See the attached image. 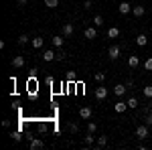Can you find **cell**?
<instances>
[{"label": "cell", "instance_id": "obj_3", "mask_svg": "<svg viewBox=\"0 0 152 150\" xmlns=\"http://www.w3.org/2000/svg\"><path fill=\"white\" fill-rule=\"evenodd\" d=\"M61 35L65 37V39H69V37H73V35H75V26H73L71 23H65L63 26H61Z\"/></svg>", "mask_w": 152, "mask_h": 150}, {"label": "cell", "instance_id": "obj_21", "mask_svg": "<svg viewBox=\"0 0 152 150\" xmlns=\"http://www.w3.org/2000/svg\"><path fill=\"white\" fill-rule=\"evenodd\" d=\"M126 102H128V108L130 110H138V97H128V100H126Z\"/></svg>", "mask_w": 152, "mask_h": 150}, {"label": "cell", "instance_id": "obj_24", "mask_svg": "<svg viewBox=\"0 0 152 150\" xmlns=\"http://www.w3.org/2000/svg\"><path fill=\"white\" fill-rule=\"evenodd\" d=\"M95 138H97V136H94L91 132H87V136H83V142H85V146H91Z\"/></svg>", "mask_w": 152, "mask_h": 150}, {"label": "cell", "instance_id": "obj_6", "mask_svg": "<svg viewBox=\"0 0 152 150\" xmlns=\"http://www.w3.org/2000/svg\"><path fill=\"white\" fill-rule=\"evenodd\" d=\"M26 144H28V150H43L45 148V142L39 140V138H33L31 142H26Z\"/></svg>", "mask_w": 152, "mask_h": 150}, {"label": "cell", "instance_id": "obj_36", "mask_svg": "<svg viewBox=\"0 0 152 150\" xmlns=\"http://www.w3.org/2000/svg\"><path fill=\"white\" fill-rule=\"evenodd\" d=\"M2 126H4V128H10V120H2Z\"/></svg>", "mask_w": 152, "mask_h": 150}, {"label": "cell", "instance_id": "obj_13", "mask_svg": "<svg viewBox=\"0 0 152 150\" xmlns=\"http://www.w3.org/2000/svg\"><path fill=\"white\" fill-rule=\"evenodd\" d=\"M132 8H134V6H132L130 2H120V6H118L120 14H130V12H132Z\"/></svg>", "mask_w": 152, "mask_h": 150}, {"label": "cell", "instance_id": "obj_12", "mask_svg": "<svg viewBox=\"0 0 152 150\" xmlns=\"http://www.w3.org/2000/svg\"><path fill=\"white\" fill-rule=\"evenodd\" d=\"M126 91H128V87H126V83H118V85H114V93H116L118 97H122V95H126Z\"/></svg>", "mask_w": 152, "mask_h": 150}, {"label": "cell", "instance_id": "obj_16", "mask_svg": "<svg viewBox=\"0 0 152 150\" xmlns=\"http://www.w3.org/2000/svg\"><path fill=\"white\" fill-rule=\"evenodd\" d=\"M128 65H130V69H136V67L140 65V59L136 57V55H130L128 57Z\"/></svg>", "mask_w": 152, "mask_h": 150}, {"label": "cell", "instance_id": "obj_29", "mask_svg": "<svg viewBox=\"0 0 152 150\" xmlns=\"http://www.w3.org/2000/svg\"><path fill=\"white\" fill-rule=\"evenodd\" d=\"M67 130H69L71 134H77V132H79V126H77V124H67Z\"/></svg>", "mask_w": 152, "mask_h": 150}, {"label": "cell", "instance_id": "obj_23", "mask_svg": "<svg viewBox=\"0 0 152 150\" xmlns=\"http://www.w3.org/2000/svg\"><path fill=\"white\" fill-rule=\"evenodd\" d=\"M28 41H31V37H28V35H24V33H23V35H18V39H16V43H18L20 47H24L26 43H28Z\"/></svg>", "mask_w": 152, "mask_h": 150}, {"label": "cell", "instance_id": "obj_14", "mask_svg": "<svg viewBox=\"0 0 152 150\" xmlns=\"http://www.w3.org/2000/svg\"><path fill=\"white\" fill-rule=\"evenodd\" d=\"M31 45L35 47V49H41V47L45 45V39H43V37H33V39H31Z\"/></svg>", "mask_w": 152, "mask_h": 150}, {"label": "cell", "instance_id": "obj_27", "mask_svg": "<svg viewBox=\"0 0 152 150\" xmlns=\"http://www.w3.org/2000/svg\"><path fill=\"white\" fill-rule=\"evenodd\" d=\"M45 6H47V8H57L59 0H45Z\"/></svg>", "mask_w": 152, "mask_h": 150}, {"label": "cell", "instance_id": "obj_10", "mask_svg": "<svg viewBox=\"0 0 152 150\" xmlns=\"http://www.w3.org/2000/svg\"><path fill=\"white\" fill-rule=\"evenodd\" d=\"M91 116H94V110H91L89 105H85V108L79 110V118H81V120H89Z\"/></svg>", "mask_w": 152, "mask_h": 150}, {"label": "cell", "instance_id": "obj_25", "mask_svg": "<svg viewBox=\"0 0 152 150\" xmlns=\"http://www.w3.org/2000/svg\"><path fill=\"white\" fill-rule=\"evenodd\" d=\"M10 138L14 140V142H20V140H23V134H20V130H14V132H10Z\"/></svg>", "mask_w": 152, "mask_h": 150}, {"label": "cell", "instance_id": "obj_37", "mask_svg": "<svg viewBox=\"0 0 152 150\" xmlns=\"http://www.w3.org/2000/svg\"><path fill=\"white\" fill-rule=\"evenodd\" d=\"M26 2H28V0H18V6H20V8H24V6H26Z\"/></svg>", "mask_w": 152, "mask_h": 150}, {"label": "cell", "instance_id": "obj_17", "mask_svg": "<svg viewBox=\"0 0 152 150\" xmlns=\"http://www.w3.org/2000/svg\"><path fill=\"white\" fill-rule=\"evenodd\" d=\"M126 108H128V102H118V104H114V110H116L118 114H124Z\"/></svg>", "mask_w": 152, "mask_h": 150}, {"label": "cell", "instance_id": "obj_8", "mask_svg": "<svg viewBox=\"0 0 152 150\" xmlns=\"http://www.w3.org/2000/svg\"><path fill=\"white\" fill-rule=\"evenodd\" d=\"M24 57L23 55H16V57H12V61H10V65L14 67V69H20V67H24Z\"/></svg>", "mask_w": 152, "mask_h": 150}, {"label": "cell", "instance_id": "obj_22", "mask_svg": "<svg viewBox=\"0 0 152 150\" xmlns=\"http://www.w3.org/2000/svg\"><path fill=\"white\" fill-rule=\"evenodd\" d=\"M142 95H144L146 100H152V85H144V87H142Z\"/></svg>", "mask_w": 152, "mask_h": 150}, {"label": "cell", "instance_id": "obj_34", "mask_svg": "<svg viewBox=\"0 0 152 150\" xmlns=\"http://www.w3.org/2000/svg\"><path fill=\"white\" fill-rule=\"evenodd\" d=\"M67 79H69V81H75V73H73V71H69V73H67Z\"/></svg>", "mask_w": 152, "mask_h": 150}, {"label": "cell", "instance_id": "obj_9", "mask_svg": "<svg viewBox=\"0 0 152 150\" xmlns=\"http://www.w3.org/2000/svg\"><path fill=\"white\" fill-rule=\"evenodd\" d=\"M95 100H99V102H104L105 97H107V87H95Z\"/></svg>", "mask_w": 152, "mask_h": 150}, {"label": "cell", "instance_id": "obj_5", "mask_svg": "<svg viewBox=\"0 0 152 150\" xmlns=\"http://www.w3.org/2000/svg\"><path fill=\"white\" fill-rule=\"evenodd\" d=\"M83 37H85L87 41H94V39H97V26H87V29L83 31Z\"/></svg>", "mask_w": 152, "mask_h": 150}, {"label": "cell", "instance_id": "obj_1", "mask_svg": "<svg viewBox=\"0 0 152 150\" xmlns=\"http://www.w3.org/2000/svg\"><path fill=\"white\" fill-rule=\"evenodd\" d=\"M142 122L152 130V108L150 105H144L142 108Z\"/></svg>", "mask_w": 152, "mask_h": 150}, {"label": "cell", "instance_id": "obj_31", "mask_svg": "<svg viewBox=\"0 0 152 150\" xmlns=\"http://www.w3.org/2000/svg\"><path fill=\"white\" fill-rule=\"evenodd\" d=\"M144 69H146V71H152V57H148L146 61H144Z\"/></svg>", "mask_w": 152, "mask_h": 150}, {"label": "cell", "instance_id": "obj_30", "mask_svg": "<svg viewBox=\"0 0 152 150\" xmlns=\"http://www.w3.org/2000/svg\"><path fill=\"white\" fill-rule=\"evenodd\" d=\"M87 132L95 134V132H97V124H95V122H89V124H87Z\"/></svg>", "mask_w": 152, "mask_h": 150}, {"label": "cell", "instance_id": "obj_38", "mask_svg": "<svg viewBox=\"0 0 152 150\" xmlns=\"http://www.w3.org/2000/svg\"><path fill=\"white\" fill-rule=\"evenodd\" d=\"M150 148H152V144H150Z\"/></svg>", "mask_w": 152, "mask_h": 150}, {"label": "cell", "instance_id": "obj_2", "mask_svg": "<svg viewBox=\"0 0 152 150\" xmlns=\"http://www.w3.org/2000/svg\"><path fill=\"white\" fill-rule=\"evenodd\" d=\"M136 136H138L140 140L148 138V136H150V128L146 126L144 122H142V124H138V126H136Z\"/></svg>", "mask_w": 152, "mask_h": 150}, {"label": "cell", "instance_id": "obj_20", "mask_svg": "<svg viewBox=\"0 0 152 150\" xmlns=\"http://www.w3.org/2000/svg\"><path fill=\"white\" fill-rule=\"evenodd\" d=\"M136 45H138V47H146V45H148V37H146V35H138V37H136Z\"/></svg>", "mask_w": 152, "mask_h": 150}, {"label": "cell", "instance_id": "obj_32", "mask_svg": "<svg viewBox=\"0 0 152 150\" xmlns=\"http://www.w3.org/2000/svg\"><path fill=\"white\" fill-rule=\"evenodd\" d=\"M94 79L97 81V83H102V81L105 79V75H104V73H95V75H94Z\"/></svg>", "mask_w": 152, "mask_h": 150}, {"label": "cell", "instance_id": "obj_26", "mask_svg": "<svg viewBox=\"0 0 152 150\" xmlns=\"http://www.w3.org/2000/svg\"><path fill=\"white\" fill-rule=\"evenodd\" d=\"M104 24V16L102 14H95L94 16V26H102Z\"/></svg>", "mask_w": 152, "mask_h": 150}, {"label": "cell", "instance_id": "obj_28", "mask_svg": "<svg viewBox=\"0 0 152 150\" xmlns=\"http://www.w3.org/2000/svg\"><path fill=\"white\" fill-rule=\"evenodd\" d=\"M65 59H67V53H65L63 47H61V49L57 51V61H65Z\"/></svg>", "mask_w": 152, "mask_h": 150}, {"label": "cell", "instance_id": "obj_18", "mask_svg": "<svg viewBox=\"0 0 152 150\" xmlns=\"http://www.w3.org/2000/svg\"><path fill=\"white\" fill-rule=\"evenodd\" d=\"M95 144H97L99 148H104L105 144H107V136H105V134H99V136L95 138Z\"/></svg>", "mask_w": 152, "mask_h": 150}, {"label": "cell", "instance_id": "obj_11", "mask_svg": "<svg viewBox=\"0 0 152 150\" xmlns=\"http://www.w3.org/2000/svg\"><path fill=\"white\" fill-rule=\"evenodd\" d=\"M51 43H53L55 49H61V47L65 45V37H63V35H55L53 39H51Z\"/></svg>", "mask_w": 152, "mask_h": 150}, {"label": "cell", "instance_id": "obj_33", "mask_svg": "<svg viewBox=\"0 0 152 150\" xmlns=\"http://www.w3.org/2000/svg\"><path fill=\"white\" fill-rule=\"evenodd\" d=\"M91 6H94V2H91V0H85V2H83V8H85V10H89Z\"/></svg>", "mask_w": 152, "mask_h": 150}, {"label": "cell", "instance_id": "obj_7", "mask_svg": "<svg viewBox=\"0 0 152 150\" xmlns=\"http://www.w3.org/2000/svg\"><path fill=\"white\" fill-rule=\"evenodd\" d=\"M57 59V51H53V49H45V53H43V61L45 63H51V61H55Z\"/></svg>", "mask_w": 152, "mask_h": 150}, {"label": "cell", "instance_id": "obj_19", "mask_svg": "<svg viewBox=\"0 0 152 150\" xmlns=\"http://www.w3.org/2000/svg\"><path fill=\"white\" fill-rule=\"evenodd\" d=\"M144 12H146V8H144V6H134V8H132V14H134V16H138V18H140V16H144Z\"/></svg>", "mask_w": 152, "mask_h": 150}, {"label": "cell", "instance_id": "obj_4", "mask_svg": "<svg viewBox=\"0 0 152 150\" xmlns=\"http://www.w3.org/2000/svg\"><path fill=\"white\" fill-rule=\"evenodd\" d=\"M120 53H122V47H120V45H110V49H107V55H110V59H112V61L120 59Z\"/></svg>", "mask_w": 152, "mask_h": 150}, {"label": "cell", "instance_id": "obj_15", "mask_svg": "<svg viewBox=\"0 0 152 150\" xmlns=\"http://www.w3.org/2000/svg\"><path fill=\"white\" fill-rule=\"evenodd\" d=\"M105 35H107V39H118V37H120V29H118V26H110Z\"/></svg>", "mask_w": 152, "mask_h": 150}, {"label": "cell", "instance_id": "obj_35", "mask_svg": "<svg viewBox=\"0 0 152 150\" xmlns=\"http://www.w3.org/2000/svg\"><path fill=\"white\" fill-rule=\"evenodd\" d=\"M126 87H128V89H132V87H134V81H132V79H126Z\"/></svg>", "mask_w": 152, "mask_h": 150}]
</instances>
